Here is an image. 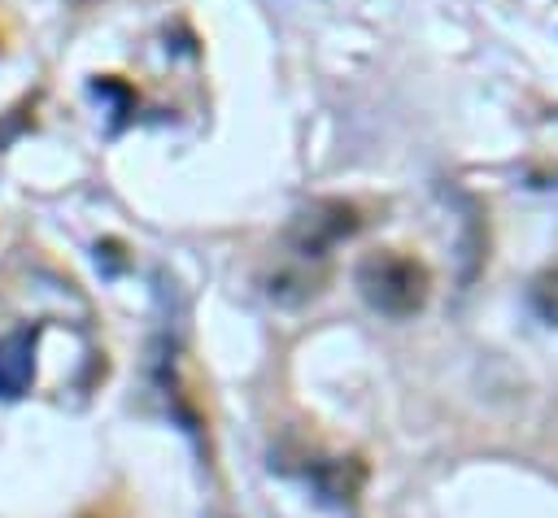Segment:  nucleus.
Here are the masks:
<instances>
[{
	"label": "nucleus",
	"mask_w": 558,
	"mask_h": 518,
	"mask_svg": "<svg viewBox=\"0 0 558 518\" xmlns=\"http://www.w3.org/2000/svg\"><path fill=\"white\" fill-rule=\"evenodd\" d=\"M22 344H26V335L0 344V392H17L26 383V374H31V361L17 353Z\"/></svg>",
	"instance_id": "obj_3"
},
{
	"label": "nucleus",
	"mask_w": 558,
	"mask_h": 518,
	"mask_svg": "<svg viewBox=\"0 0 558 518\" xmlns=\"http://www.w3.org/2000/svg\"><path fill=\"white\" fill-rule=\"evenodd\" d=\"M362 226V209L353 200L327 196V200H310L283 231V244L292 248V257L301 261H323L340 239H349Z\"/></svg>",
	"instance_id": "obj_2"
},
{
	"label": "nucleus",
	"mask_w": 558,
	"mask_h": 518,
	"mask_svg": "<svg viewBox=\"0 0 558 518\" xmlns=\"http://www.w3.org/2000/svg\"><path fill=\"white\" fill-rule=\"evenodd\" d=\"M357 287L384 318H414L432 296V270L397 248H375L357 261Z\"/></svg>",
	"instance_id": "obj_1"
},
{
	"label": "nucleus",
	"mask_w": 558,
	"mask_h": 518,
	"mask_svg": "<svg viewBox=\"0 0 558 518\" xmlns=\"http://www.w3.org/2000/svg\"><path fill=\"white\" fill-rule=\"evenodd\" d=\"M527 296H532V309H536L541 318L558 322V266H549L545 274H536Z\"/></svg>",
	"instance_id": "obj_4"
}]
</instances>
